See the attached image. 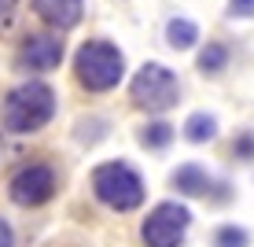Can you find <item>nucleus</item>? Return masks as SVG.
Masks as SVG:
<instances>
[{"label":"nucleus","mask_w":254,"mask_h":247,"mask_svg":"<svg viewBox=\"0 0 254 247\" xmlns=\"http://www.w3.org/2000/svg\"><path fill=\"white\" fill-rule=\"evenodd\" d=\"M136 137H140V144H144V148H151V152H162V148L173 140V126L159 118V122H147V126L140 129Z\"/></svg>","instance_id":"obj_13"},{"label":"nucleus","mask_w":254,"mask_h":247,"mask_svg":"<svg viewBox=\"0 0 254 247\" xmlns=\"http://www.w3.org/2000/svg\"><path fill=\"white\" fill-rule=\"evenodd\" d=\"M166 41H170L173 48H191L199 41V26L191 19H170L166 22Z\"/></svg>","instance_id":"obj_11"},{"label":"nucleus","mask_w":254,"mask_h":247,"mask_svg":"<svg viewBox=\"0 0 254 247\" xmlns=\"http://www.w3.org/2000/svg\"><path fill=\"white\" fill-rule=\"evenodd\" d=\"M214 247H251V236L240 225H217L214 229Z\"/></svg>","instance_id":"obj_14"},{"label":"nucleus","mask_w":254,"mask_h":247,"mask_svg":"<svg viewBox=\"0 0 254 247\" xmlns=\"http://www.w3.org/2000/svg\"><path fill=\"white\" fill-rule=\"evenodd\" d=\"M199 70H203V74H221L225 70V63H229V48L221 45V41H206V48L199 52Z\"/></svg>","instance_id":"obj_12"},{"label":"nucleus","mask_w":254,"mask_h":247,"mask_svg":"<svg viewBox=\"0 0 254 247\" xmlns=\"http://www.w3.org/2000/svg\"><path fill=\"white\" fill-rule=\"evenodd\" d=\"M170 188H177L181 196H210L214 188V177L203 170L199 163H185L170 173Z\"/></svg>","instance_id":"obj_9"},{"label":"nucleus","mask_w":254,"mask_h":247,"mask_svg":"<svg viewBox=\"0 0 254 247\" xmlns=\"http://www.w3.org/2000/svg\"><path fill=\"white\" fill-rule=\"evenodd\" d=\"M129 96H133V103H136L140 111L162 114V111H170L173 103L181 100V85H177V78H173L170 67L144 63V67L136 70L133 85H129Z\"/></svg>","instance_id":"obj_4"},{"label":"nucleus","mask_w":254,"mask_h":247,"mask_svg":"<svg viewBox=\"0 0 254 247\" xmlns=\"http://www.w3.org/2000/svg\"><path fill=\"white\" fill-rule=\"evenodd\" d=\"M229 11L240 19H254V0H229Z\"/></svg>","instance_id":"obj_16"},{"label":"nucleus","mask_w":254,"mask_h":247,"mask_svg":"<svg viewBox=\"0 0 254 247\" xmlns=\"http://www.w3.org/2000/svg\"><path fill=\"white\" fill-rule=\"evenodd\" d=\"M59 59H63V41L52 33H33L19 48V67L26 70H52L59 67Z\"/></svg>","instance_id":"obj_7"},{"label":"nucleus","mask_w":254,"mask_h":247,"mask_svg":"<svg viewBox=\"0 0 254 247\" xmlns=\"http://www.w3.org/2000/svg\"><path fill=\"white\" fill-rule=\"evenodd\" d=\"M56 114V92L45 82H26L7 92L4 100V126L11 133H37Z\"/></svg>","instance_id":"obj_1"},{"label":"nucleus","mask_w":254,"mask_h":247,"mask_svg":"<svg viewBox=\"0 0 254 247\" xmlns=\"http://www.w3.org/2000/svg\"><path fill=\"white\" fill-rule=\"evenodd\" d=\"M92 192L100 196V203H107L111 210H136L144 203V181L129 163H100L92 170Z\"/></svg>","instance_id":"obj_3"},{"label":"nucleus","mask_w":254,"mask_h":247,"mask_svg":"<svg viewBox=\"0 0 254 247\" xmlns=\"http://www.w3.org/2000/svg\"><path fill=\"white\" fill-rule=\"evenodd\" d=\"M185 137L191 140V144H206V140H214L217 137V118L206 114V111H195L185 122Z\"/></svg>","instance_id":"obj_10"},{"label":"nucleus","mask_w":254,"mask_h":247,"mask_svg":"<svg viewBox=\"0 0 254 247\" xmlns=\"http://www.w3.org/2000/svg\"><path fill=\"white\" fill-rule=\"evenodd\" d=\"M7 192H11V199L19 207H41V203H48L56 196V170L48 163H26L15 170Z\"/></svg>","instance_id":"obj_6"},{"label":"nucleus","mask_w":254,"mask_h":247,"mask_svg":"<svg viewBox=\"0 0 254 247\" xmlns=\"http://www.w3.org/2000/svg\"><path fill=\"white\" fill-rule=\"evenodd\" d=\"M188 225H191V214L185 203H159L147 214L140 236H144V247H181Z\"/></svg>","instance_id":"obj_5"},{"label":"nucleus","mask_w":254,"mask_h":247,"mask_svg":"<svg viewBox=\"0 0 254 247\" xmlns=\"http://www.w3.org/2000/svg\"><path fill=\"white\" fill-rule=\"evenodd\" d=\"M0 247H15V236H11V225L0 218Z\"/></svg>","instance_id":"obj_17"},{"label":"nucleus","mask_w":254,"mask_h":247,"mask_svg":"<svg viewBox=\"0 0 254 247\" xmlns=\"http://www.w3.org/2000/svg\"><path fill=\"white\" fill-rule=\"evenodd\" d=\"M33 11L56 30H70V26L81 22L85 0H33Z\"/></svg>","instance_id":"obj_8"},{"label":"nucleus","mask_w":254,"mask_h":247,"mask_svg":"<svg viewBox=\"0 0 254 247\" xmlns=\"http://www.w3.org/2000/svg\"><path fill=\"white\" fill-rule=\"evenodd\" d=\"M232 155L243 159V163H251V159H254V133H251V129H243V133L232 140Z\"/></svg>","instance_id":"obj_15"},{"label":"nucleus","mask_w":254,"mask_h":247,"mask_svg":"<svg viewBox=\"0 0 254 247\" xmlns=\"http://www.w3.org/2000/svg\"><path fill=\"white\" fill-rule=\"evenodd\" d=\"M126 74V56L111 41H85L74 56V78L89 92H107L115 89Z\"/></svg>","instance_id":"obj_2"}]
</instances>
